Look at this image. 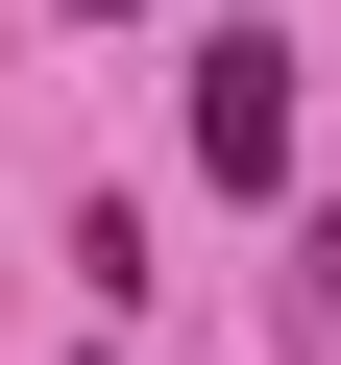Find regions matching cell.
<instances>
[{
    "instance_id": "6da1fadb",
    "label": "cell",
    "mask_w": 341,
    "mask_h": 365,
    "mask_svg": "<svg viewBox=\"0 0 341 365\" xmlns=\"http://www.w3.org/2000/svg\"><path fill=\"white\" fill-rule=\"evenodd\" d=\"M195 170H220V195H292V49H268V25L195 49Z\"/></svg>"
}]
</instances>
